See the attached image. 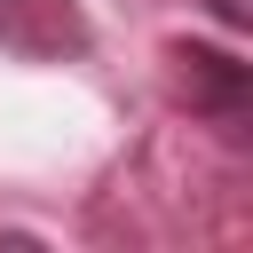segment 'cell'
<instances>
[{"mask_svg": "<svg viewBox=\"0 0 253 253\" xmlns=\"http://www.w3.org/2000/svg\"><path fill=\"white\" fill-rule=\"evenodd\" d=\"M0 47H16L32 63H63L87 47V16H79V0H0Z\"/></svg>", "mask_w": 253, "mask_h": 253, "instance_id": "obj_1", "label": "cell"}, {"mask_svg": "<svg viewBox=\"0 0 253 253\" xmlns=\"http://www.w3.org/2000/svg\"><path fill=\"white\" fill-rule=\"evenodd\" d=\"M206 8H213L229 32H245V24H253V0H206Z\"/></svg>", "mask_w": 253, "mask_h": 253, "instance_id": "obj_3", "label": "cell"}, {"mask_svg": "<svg viewBox=\"0 0 253 253\" xmlns=\"http://www.w3.org/2000/svg\"><path fill=\"white\" fill-rule=\"evenodd\" d=\"M174 79H182L190 111H206V119H221V126H237V119H245L253 79H245V63H237V55H221V47H174Z\"/></svg>", "mask_w": 253, "mask_h": 253, "instance_id": "obj_2", "label": "cell"}]
</instances>
